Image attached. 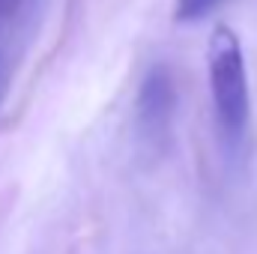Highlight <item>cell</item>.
<instances>
[{"instance_id": "obj_4", "label": "cell", "mask_w": 257, "mask_h": 254, "mask_svg": "<svg viewBox=\"0 0 257 254\" xmlns=\"http://www.w3.org/2000/svg\"><path fill=\"white\" fill-rule=\"evenodd\" d=\"M12 6H15V0H0V18H3V15L12 9Z\"/></svg>"}, {"instance_id": "obj_2", "label": "cell", "mask_w": 257, "mask_h": 254, "mask_svg": "<svg viewBox=\"0 0 257 254\" xmlns=\"http://www.w3.org/2000/svg\"><path fill=\"white\" fill-rule=\"evenodd\" d=\"M138 135L150 150H162L171 138V126L177 117V81L168 63L147 69L138 90Z\"/></svg>"}, {"instance_id": "obj_3", "label": "cell", "mask_w": 257, "mask_h": 254, "mask_svg": "<svg viewBox=\"0 0 257 254\" xmlns=\"http://www.w3.org/2000/svg\"><path fill=\"white\" fill-rule=\"evenodd\" d=\"M221 0H177L174 3V18L180 24H192V21H200L206 18Z\"/></svg>"}, {"instance_id": "obj_1", "label": "cell", "mask_w": 257, "mask_h": 254, "mask_svg": "<svg viewBox=\"0 0 257 254\" xmlns=\"http://www.w3.org/2000/svg\"><path fill=\"white\" fill-rule=\"evenodd\" d=\"M206 72H209V96L221 150L227 159H239L245 150V135L251 120V96H248L242 42L233 33V27L227 24L212 27L206 45Z\"/></svg>"}]
</instances>
